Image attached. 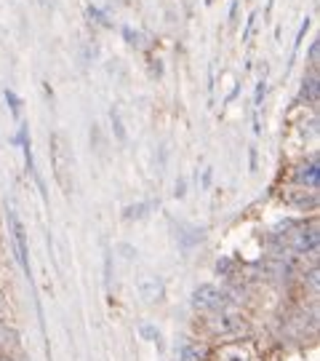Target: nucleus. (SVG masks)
<instances>
[{
    "label": "nucleus",
    "mask_w": 320,
    "mask_h": 361,
    "mask_svg": "<svg viewBox=\"0 0 320 361\" xmlns=\"http://www.w3.org/2000/svg\"><path fill=\"white\" fill-rule=\"evenodd\" d=\"M208 332L224 343L230 340H243L251 332V324L245 322V316L235 313V310H217L211 319H208Z\"/></svg>",
    "instance_id": "nucleus-1"
},
{
    "label": "nucleus",
    "mask_w": 320,
    "mask_h": 361,
    "mask_svg": "<svg viewBox=\"0 0 320 361\" xmlns=\"http://www.w3.org/2000/svg\"><path fill=\"white\" fill-rule=\"evenodd\" d=\"M214 361H256L254 345L248 340H230V343H222L214 353Z\"/></svg>",
    "instance_id": "nucleus-3"
},
{
    "label": "nucleus",
    "mask_w": 320,
    "mask_h": 361,
    "mask_svg": "<svg viewBox=\"0 0 320 361\" xmlns=\"http://www.w3.org/2000/svg\"><path fill=\"white\" fill-rule=\"evenodd\" d=\"M208 356H211V350L205 348V345H200V343L184 348V361H208Z\"/></svg>",
    "instance_id": "nucleus-7"
},
{
    "label": "nucleus",
    "mask_w": 320,
    "mask_h": 361,
    "mask_svg": "<svg viewBox=\"0 0 320 361\" xmlns=\"http://www.w3.org/2000/svg\"><path fill=\"white\" fill-rule=\"evenodd\" d=\"M224 302H227V295L214 284H200L192 292V308L203 313H217L224 308Z\"/></svg>",
    "instance_id": "nucleus-2"
},
{
    "label": "nucleus",
    "mask_w": 320,
    "mask_h": 361,
    "mask_svg": "<svg viewBox=\"0 0 320 361\" xmlns=\"http://www.w3.org/2000/svg\"><path fill=\"white\" fill-rule=\"evenodd\" d=\"M43 3H46V6H49V0H43Z\"/></svg>",
    "instance_id": "nucleus-9"
},
{
    "label": "nucleus",
    "mask_w": 320,
    "mask_h": 361,
    "mask_svg": "<svg viewBox=\"0 0 320 361\" xmlns=\"http://www.w3.org/2000/svg\"><path fill=\"white\" fill-rule=\"evenodd\" d=\"M296 180L302 182V185H309V188L315 190V188H318V164L312 161V164H309V169L302 166V169H299V177H296Z\"/></svg>",
    "instance_id": "nucleus-6"
},
{
    "label": "nucleus",
    "mask_w": 320,
    "mask_h": 361,
    "mask_svg": "<svg viewBox=\"0 0 320 361\" xmlns=\"http://www.w3.org/2000/svg\"><path fill=\"white\" fill-rule=\"evenodd\" d=\"M11 228H13V241H16V249H19V259L27 268V241H25V228L22 222L16 219V214H11Z\"/></svg>",
    "instance_id": "nucleus-5"
},
{
    "label": "nucleus",
    "mask_w": 320,
    "mask_h": 361,
    "mask_svg": "<svg viewBox=\"0 0 320 361\" xmlns=\"http://www.w3.org/2000/svg\"><path fill=\"white\" fill-rule=\"evenodd\" d=\"M0 361H13V359H8V356H0Z\"/></svg>",
    "instance_id": "nucleus-8"
},
{
    "label": "nucleus",
    "mask_w": 320,
    "mask_h": 361,
    "mask_svg": "<svg viewBox=\"0 0 320 361\" xmlns=\"http://www.w3.org/2000/svg\"><path fill=\"white\" fill-rule=\"evenodd\" d=\"M136 286H139V295L144 297L147 302H158V300L163 297V281L155 279V276H141L139 281H136Z\"/></svg>",
    "instance_id": "nucleus-4"
}]
</instances>
